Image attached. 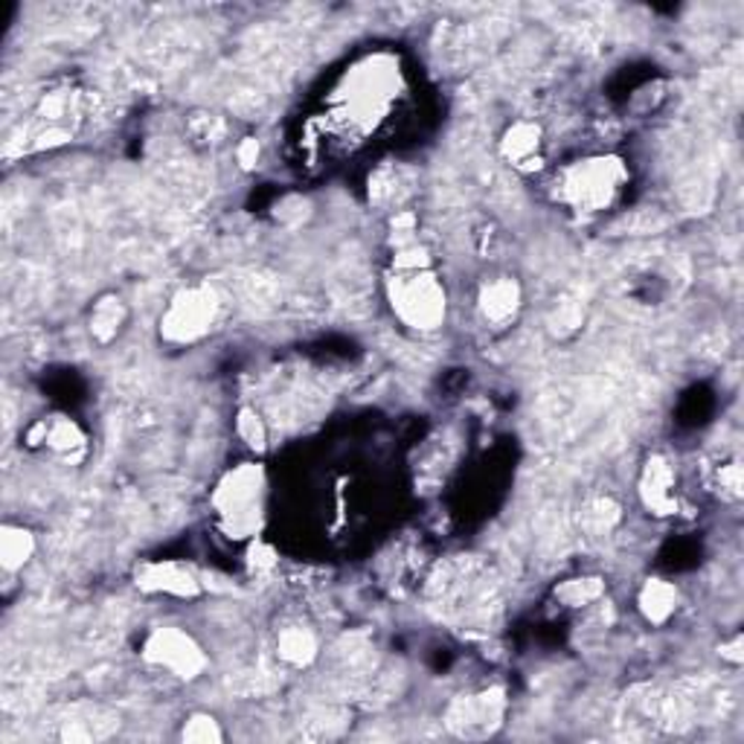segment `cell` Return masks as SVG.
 <instances>
[{
  "label": "cell",
  "instance_id": "30bf717a",
  "mask_svg": "<svg viewBox=\"0 0 744 744\" xmlns=\"http://www.w3.org/2000/svg\"><path fill=\"white\" fill-rule=\"evenodd\" d=\"M32 445H44L53 454L71 457V454L85 448V434L76 422L64 419V416H53V419H41L35 428L30 431Z\"/></svg>",
  "mask_w": 744,
  "mask_h": 744
},
{
  "label": "cell",
  "instance_id": "d6986e66",
  "mask_svg": "<svg viewBox=\"0 0 744 744\" xmlns=\"http://www.w3.org/2000/svg\"><path fill=\"white\" fill-rule=\"evenodd\" d=\"M617 518H619V509H617V503H610V500H596L594 507L587 509V521L594 523L596 532L610 530V527L617 523Z\"/></svg>",
  "mask_w": 744,
  "mask_h": 744
},
{
  "label": "cell",
  "instance_id": "ac0fdd59",
  "mask_svg": "<svg viewBox=\"0 0 744 744\" xmlns=\"http://www.w3.org/2000/svg\"><path fill=\"white\" fill-rule=\"evenodd\" d=\"M236 431L247 448H254V451H265V445H268V428H265V422H262L254 411H247L245 407V411L238 413Z\"/></svg>",
  "mask_w": 744,
  "mask_h": 744
},
{
  "label": "cell",
  "instance_id": "5b68a950",
  "mask_svg": "<svg viewBox=\"0 0 744 744\" xmlns=\"http://www.w3.org/2000/svg\"><path fill=\"white\" fill-rule=\"evenodd\" d=\"M144 658L158 669H167L169 674L181 678V681H192L199 678L206 669V655L201 649L195 637H190L181 628L163 626L146 637L144 642Z\"/></svg>",
  "mask_w": 744,
  "mask_h": 744
},
{
  "label": "cell",
  "instance_id": "52a82bcc",
  "mask_svg": "<svg viewBox=\"0 0 744 744\" xmlns=\"http://www.w3.org/2000/svg\"><path fill=\"white\" fill-rule=\"evenodd\" d=\"M137 587L149 594L178 596V599H192L201 594L199 576L178 562H149L137 571Z\"/></svg>",
  "mask_w": 744,
  "mask_h": 744
},
{
  "label": "cell",
  "instance_id": "9c48e42d",
  "mask_svg": "<svg viewBox=\"0 0 744 744\" xmlns=\"http://www.w3.org/2000/svg\"><path fill=\"white\" fill-rule=\"evenodd\" d=\"M521 309V286L512 277H498L480 288V311L489 323L503 326Z\"/></svg>",
  "mask_w": 744,
  "mask_h": 744
},
{
  "label": "cell",
  "instance_id": "6da1fadb",
  "mask_svg": "<svg viewBox=\"0 0 744 744\" xmlns=\"http://www.w3.org/2000/svg\"><path fill=\"white\" fill-rule=\"evenodd\" d=\"M398 277L390 283V300L404 323L413 329H436L445 320V291L428 270V259L419 247H411L396 259Z\"/></svg>",
  "mask_w": 744,
  "mask_h": 744
},
{
  "label": "cell",
  "instance_id": "277c9868",
  "mask_svg": "<svg viewBox=\"0 0 744 744\" xmlns=\"http://www.w3.org/2000/svg\"><path fill=\"white\" fill-rule=\"evenodd\" d=\"M219 302L210 288H183L160 317V334L169 343H192L210 332Z\"/></svg>",
  "mask_w": 744,
  "mask_h": 744
},
{
  "label": "cell",
  "instance_id": "4fadbf2b",
  "mask_svg": "<svg viewBox=\"0 0 744 744\" xmlns=\"http://www.w3.org/2000/svg\"><path fill=\"white\" fill-rule=\"evenodd\" d=\"M35 555V535L26 527L3 523L0 527V564L7 573H18Z\"/></svg>",
  "mask_w": 744,
  "mask_h": 744
},
{
  "label": "cell",
  "instance_id": "9a60e30c",
  "mask_svg": "<svg viewBox=\"0 0 744 744\" xmlns=\"http://www.w3.org/2000/svg\"><path fill=\"white\" fill-rule=\"evenodd\" d=\"M126 323V306L117 294H105L103 300L96 302L91 311V334L99 343H111Z\"/></svg>",
  "mask_w": 744,
  "mask_h": 744
},
{
  "label": "cell",
  "instance_id": "8fae6325",
  "mask_svg": "<svg viewBox=\"0 0 744 744\" xmlns=\"http://www.w3.org/2000/svg\"><path fill=\"white\" fill-rule=\"evenodd\" d=\"M637 605H640L642 617L649 619L651 626H663L678 610V587L672 582H666V578H649L640 587Z\"/></svg>",
  "mask_w": 744,
  "mask_h": 744
},
{
  "label": "cell",
  "instance_id": "3957f363",
  "mask_svg": "<svg viewBox=\"0 0 744 744\" xmlns=\"http://www.w3.org/2000/svg\"><path fill=\"white\" fill-rule=\"evenodd\" d=\"M626 181V167L617 158L585 160L564 174V195L582 210H602Z\"/></svg>",
  "mask_w": 744,
  "mask_h": 744
},
{
  "label": "cell",
  "instance_id": "5bb4252c",
  "mask_svg": "<svg viewBox=\"0 0 744 744\" xmlns=\"http://www.w3.org/2000/svg\"><path fill=\"white\" fill-rule=\"evenodd\" d=\"M277 655L288 666H309L317 658V637L302 626H288L277 637Z\"/></svg>",
  "mask_w": 744,
  "mask_h": 744
},
{
  "label": "cell",
  "instance_id": "ba28073f",
  "mask_svg": "<svg viewBox=\"0 0 744 744\" xmlns=\"http://www.w3.org/2000/svg\"><path fill=\"white\" fill-rule=\"evenodd\" d=\"M640 498L655 516H672L674 509H678V498H674V471L672 466H669V459L651 457L649 463H646L640 477Z\"/></svg>",
  "mask_w": 744,
  "mask_h": 744
},
{
  "label": "cell",
  "instance_id": "ffe728a7",
  "mask_svg": "<svg viewBox=\"0 0 744 744\" xmlns=\"http://www.w3.org/2000/svg\"><path fill=\"white\" fill-rule=\"evenodd\" d=\"M259 140L256 137H245L242 144L236 146V160L242 169H254L259 163Z\"/></svg>",
  "mask_w": 744,
  "mask_h": 744
},
{
  "label": "cell",
  "instance_id": "e0dca14e",
  "mask_svg": "<svg viewBox=\"0 0 744 744\" xmlns=\"http://www.w3.org/2000/svg\"><path fill=\"white\" fill-rule=\"evenodd\" d=\"M181 738L183 742H195V744H215V742H222L224 733L213 715L199 713V715H192V719L183 724Z\"/></svg>",
  "mask_w": 744,
  "mask_h": 744
},
{
  "label": "cell",
  "instance_id": "2e32d148",
  "mask_svg": "<svg viewBox=\"0 0 744 744\" xmlns=\"http://www.w3.org/2000/svg\"><path fill=\"white\" fill-rule=\"evenodd\" d=\"M602 594H605V582L594 576L567 578L564 585L555 587V599L567 605V608H585V605L599 599Z\"/></svg>",
  "mask_w": 744,
  "mask_h": 744
},
{
  "label": "cell",
  "instance_id": "8992f818",
  "mask_svg": "<svg viewBox=\"0 0 744 744\" xmlns=\"http://www.w3.org/2000/svg\"><path fill=\"white\" fill-rule=\"evenodd\" d=\"M503 710H507L503 692L500 689H486L480 695H466L454 701L445 724H448L454 736L483 738L500 727Z\"/></svg>",
  "mask_w": 744,
  "mask_h": 744
},
{
  "label": "cell",
  "instance_id": "7a4b0ae2",
  "mask_svg": "<svg viewBox=\"0 0 744 744\" xmlns=\"http://www.w3.org/2000/svg\"><path fill=\"white\" fill-rule=\"evenodd\" d=\"M262 489V468L259 466H238L224 477L213 495V507L227 523L230 535L245 539L256 527V495Z\"/></svg>",
  "mask_w": 744,
  "mask_h": 744
},
{
  "label": "cell",
  "instance_id": "7c38bea8",
  "mask_svg": "<svg viewBox=\"0 0 744 744\" xmlns=\"http://www.w3.org/2000/svg\"><path fill=\"white\" fill-rule=\"evenodd\" d=\"M500 151H503V158H507L512 167L532 169V163L539 167V160H541L539 158V151H541L539 126H532V123H516V126L507 131V137H503Z\"/></svg>",
  "mask_w": 744,
  "mask_h": 744
}]
</instances>
